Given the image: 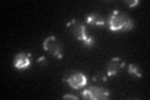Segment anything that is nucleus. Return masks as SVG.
<instances>
[{
  "label": "nucleus",
  "instance_id": "obj_9",
  "mask_svg": "<svg viewBox=\"0 0 150 100\" xmlns=\"http://www.w3.org/2000/svg\"><path fill=\"white\" fill-rule=\"evenodd\" d=\"M128 73L130 75H134L137 78H142V71H140L139 66L135 65V64H129L128 65Z\"/></svg>",
  "mask_w": 150,
  "mask_h": 100
},
{
  "label": "nucleus",
  "instance_id": "obj_3",
  "mask_svg": "<svg viewBox=\"0 0 150 100\" xmlns=\"http://www.w3.org/2000/svg\"><path fill=\"white\" fill-rule=\"evenodd\" d=\"M44 50H46L51 55H54L58 59H63V48L62 44L59 43V40L56 39L54 35H50L48 38H45V40L43 43Z\"/></svg>",
  "mask_w": 150,
  "mask_h": 100
},
{
  "label": "nucleus",
  "instance_id": "obj_2",
  "mask_svg": "<svg viewBox=\"0 0 150 100\" xmlns=\"http://www.w3.org/2000/svg\"><path fill=\"white\" fill-rule=\"evenodd\" d=\"M67 26H68V29L70 30V33H71L73 35L76 36V39L79 41H81L86 48H93L94 45H95V40H94V38L86 33V28H85V25H84L83 23L76 20V19H71L70 21L67 23Z\"/></svg>",
  "mask_w": 150,
  "mask_h": 100
},
{
  "label": "nucleus",
  "instance_id": "obj_11",
  "mask_svg": "<svg viewBox=\"0 0 150 100\" xmlns=\"http://www.w3.org/2000/svg\"><path fill=\"white\" fill-rule=\"evenodd\" d=\"M124 4L125 5H128V6H130V8H133V6H137L138 4H139V0H124Z\"/></svg>",
  "mask_w": 150,
  "mask_h": 100
},
{
  "label": "nucleus",
  "instance_id": "obj_7",
  "mask_svg": "<svg viewBox=\"0 0 150 100\" xmlns=\"http://www.w3.org/2000/svg\"><path fill=\"white\" fill-rule=\"evenodd\" d=\"M30 58H31V54L30 53H19L15 55L14 58V66L19 70H24L28 69L30 66Z\"/></svg>",
  "mask_w": 150,
  "mask_h": 100
},
{
  "label": "nucleus",
  "instance_id": "obj_8",
  "mask_svg": "<svg viewBox=\"0 0 150 100\" xmlns=\"http://www.w3.org/2000/svg\"><path fill=\"white\" fill-rule=\"evenodd\" d=\"M85 21L88 24H90V25H98V26H103V25L106 24L105 19L101 15H99V14H96V13L89 14V15L86 16V19H85Z\"/></svg>",
  "mask_w": 150,
  "mask_h": 100
},
{
  "label": "nucleus",
  "instance_id": "obj_12",
  "mask_svg": "<svg viewBox=\"0 0 150 100\" xmlns=\"http://www.w3.org/2000/svg\"><path fill=\"white\" fill-rule=\"evenodd\" d=\"M38 64H40V65H46V64H48V61H46V59L44 58V56H40V58L38 59Z\"/></svg>",
  "mask_w": 150,
  "mask_h": 100
},
{
  "label": "nucleus",
  "instance_id": "obj_10",
  "mask_svg": "<svg viewBox=\"0 0 150 100\" xmlns=\"http://www.w3.org/2000/svg\"><path fill=\"white\" fill-rule=\"evenodd\" d=\"M93 80H94V82H103V83H105L108 80V75L103 74V73H98V74H95L93 77Z\"/></svg>",
  "mask_w": 150,
  "mask_h": 100
},
{
  "label": "nucleus",
  "instance_id": "obj_5",
  "mask_svg": "<svg viewBox=\"0 0 150 100\" xmlns=\"http://www.w3.org/2000/svg\"><path fill=\"white\" fill-rule=\"evenodd\" d=\"M64 83L69 84L73 89H81L88 84V78L83 73H74L71 75H69L67 79H64Z\"/></svg>",
  "mask_w": 150,
  "mask_h": 100
},
{
  "label": "nucleus",
  "instance_id": "obj_13",
  "mask_svg": "<svg viewBox=\"0 0 150 100\" xmlns=\"http://www.w3.org/2000/svg\"><path fill=\"white\" fill-rule=\"evenodd\" d=\"M63 98H64V99H74V100H78L76 95H73V94H65Z\"/></svg>",
  "mask_w": 150,
  "mask_h": 100
},
{
  "label": "nucleus",
  "instance_id": "obj_6",
  "mask_svg": "<svg viewBox=\"0 0 150 100\" xmlns=\"http://www.w3.org/2000/svg\"><path fill=\"white\" fill-rule=\"evenodd\" d=\"M125 66V63L120 58L115 56L109 60V63L106 64V75L108 77H114V75L119 74V71Z\"/></svg>",
  "mask_w": 150,
  "mask_h": 100
},
{
  "label": "nucleus",
  "instance_id": "obj_1",
  "mask_svg": "<svg viewBox=\"0 0 150 100\" xmlns=\"http://www.w3.org/2000/svg\"><path fill=\"white\" fill-rule=\"evenodd\" d=\"M106 24L111 31H129L134 25L131 18L119 10H114L110 14Z\"/></svg>",
  "mask_w": 150,
  "mask_h": 100
},
{
  "label": "nucleus",
  "instance_id": "obj_4",
  "mask_svg": "<svg viewBox=\"0 0 150 100\" xmlns=\"http://www.w3.org/2000/svg\"><path fill=\"white\" fill-rule=\"evenodd\" d=\"M81 95L84 98L91 99V100H106L109 99L110 93L108 89L100 87H90L85 90H81Z\"/></svg>",
  "mask_w": 150,
  "mask_h": 100
}]
</instances>
